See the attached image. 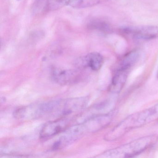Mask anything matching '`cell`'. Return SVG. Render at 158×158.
I'll use <instances>...</instances> for the list:
<instances>
[{
  "mask_svg": "<svg viewBox=\"0 0 158 158\" xmlns=\"http://www.w3.org/2000/svg\"><path fill=\"white\" fill-rule=\"evenodd\" d=\"M158 119V102L148 109L133 114L125 118L105 135V139L109 141L119 139L130 130Z\"/></svg>",
  "mask_w": 158,
  "mask_h": 158,
  "instance_id": "obj_1",
  "label": "cell"
},
{
  "mask_svg": "<svg viewBox=\"0 0 158 158\" xmlns=\"http://www.w3.org/2000/svg\"><path fill=\"white\" fill-rule=\"evenodd\" d=\"M158 140V135L145 136L129 143L109 150L99 157L104 158H127L134 157L152 147Z\"/></svg>",
  "mask_w": 158,
  "mask_h": 158,
  "instance_id": "obj_2",
  "label": "cell"
},
{
  "mask_svg": "<svg viewBox=\"0 0 158 158\" xmlns=\"http://www.w3.org/2000/svg\"><path fill=\"white\" fill-rule=\"evenodd\" d=\"M121 31L135 39L149 40L158 38V26L127 27Z\"/></svg>",
  "mask_w": 158,
  "mask_h": 158,
  "instance_id": "obj_3",
  "label": "cell"
},
{
  "mask_svg": "<svg viewBox=\"0 0 158 158\" xmlns=\"http://www.w3.org/2000/svg\"><path fill=\"white\" fill-rule=\"evenodd\" d=\"M70 122L68 119L63 118L48 123L40 131V137L46 138L59 134L67 128Z\"/></svg>",
  "mask_w": 158,
  "mask_h": 158,
  "instance_id": "obj_4",
  "label": "cell"
},
{
  "mask_svg": "<svg viewBox=\"0 0 158 158\" xmlns=\"http://www.w3.org/2000/svg\"><path fill=\"white\" fill-rule=\"evenodd\" d=\"M103 58L101 54L94 52L89 53L78 61L79 66L89 67L93 71H98L103 63Z\"/></svg>",
  "mask_w": 158,
  "mask_h": 158,
  "instance_id": "obj_5",
  "label": "cell"
},
{
  "mask_svg": "<svg viewBox=\"0 0 158 158\" xmlns=\"http://www.w3.org/2000/svg\"><path fill=\"white\" fill-rule=\"evenodd\" d=\"M52 76L58 84L65 85L76 81L79 75L78 72L73 70H55L52 72Z\"/></svg>",
  "mask_w": 158,
  "mask_h": 158,
  "instance_id": "obj_6",
  "label": "cell"
},
{
  "mask_svg": "<svg viewBox=\"0 0 158 158\" xmlns=\"http://www.w3.org/2000/svg\"><path fill=\"white\" fill-rule=\"evenodd\" d=\"M129 72V69L122 68L117 69L112 80L110 87L111 91L117 93L121 91L125 84Z\"/></svg>",
  "mask_w": 158,
  "mask_h": 158,
  "instance_id": "obj_7",
  "label": "cell"
},
{
  "mask_svg": "<svg viewBox=\"0 0 158 158\" xmlns=\"http://www.w3.org/2000/svg\"><path fill=\"white\" fill-rule=\"evenodd\" d=\"M139 56V52L137 50L132 51L128 52L120 60L118 68L130 70L131 67L138 61Z\"/></svg>",
  "mask_w": 158,
  "mask_h": 158,
  "instance_id": "obj_8",
  "label": "cell"
},
{
  "mask_svg": "<svg viewBox=\"0 0 158 158\" xmlns=\"http://www.w3.org/2000/svg\"><path fill=\"white\" fill-rule=\"evenodd\" d=\"M49 2L50 7L52 10H57L66 6L77 9L84 8V0H50Z\"/></svg>",
  "mask_w": 158,
  "mask_h": 158,
  "instance_id": "obj_9",
  "label": "cell"
},
{
  "mask_svg": "<svg viewBox=\"0 0 158 158\" xmlns=\"http://www.w3.org/2000/svg\"><path fill=\"white\" fill-rule=\"evenodd\" d=\"M89 27L104 33H109L111 31V27L108 23L98 19L91 21L89 23Z\"/></svg>",
  "mask_w": 158,
  "mask_h": 158,
  "instance_id": "obj_10",
  "label": "cell"
},
{
  "mask_svg": "<svg viewBox=\"0 0 158 158\" xmlns=\"http://www.w3.org/2000/svg\"><path fill=\"white\" fill-rule=\"evenodd\" d=\"M44 0H35V1L37 2H39V3H40V2H42L44 1Z\"/></svg>",
  "mask_w": 158,
  "mask_h": 158,
  "instance_id": "obj_11",
  "label": "cell"
},
{
  "mask_svg": "<svg viewBox=\"0 0 158 158\" xmlns=\"http://www.w3.org/2000/svg\"><path fill=\"white\" fill-rule=\"evenodd\" d=\"M157 77H158V74H157Z\"/></svg>",
  "mask_w": 158,
  "mask_h": 158,
  "instance_id": "obj_12",
  "label": "cell"
}]
</instances>
